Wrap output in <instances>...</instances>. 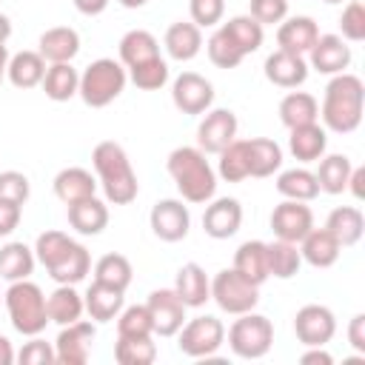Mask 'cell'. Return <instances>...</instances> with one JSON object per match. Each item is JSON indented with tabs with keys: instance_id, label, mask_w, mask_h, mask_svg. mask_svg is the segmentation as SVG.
<instances>
[{
	"instance_id": "1",
	"label": "cell",
	"mask_w": 365,
	"mask_h": 365,
	"mask_svg": "<svg viewBox=\"0 0 365 365\" xmlns=\"http://www.w3.org/2000/svg\"><path fill=\"white\" fill-rule=\"evenodd\" d=\"M362 108H365V86L356 74L342 71L334 74L325 86L319 117L322 128L334 134H351L362 123Z\"/></svg>"
},
{
	"instance_id": "2",
	"label": "cell",
	"mask_w": 365,
	"mask_h": 365,
	"mask_svg": "<svg viewBox=\"0 0 365 365\" xmlns=\"http://www.w3.org/2000/svg\"><path fill=\"white\" fill-rule=\"evenodd\" d=\"M91 165H94V174H97V185L106 194V202L128 205V202L137 200L140 182H137L131 160H128V154L120 143H114V140L97 143L94 151H91Z\"/></svg>"
},
{
	"instance_id": "3",
	"label": "cell",
	"mask_w": 365,
	"mask_h": 365,
	"mask_svg": "<svg viewBox=\"0 0 365 365\" xmlns=\"http://www.w3.org/2000/svg\"><path fill=\"white\" fill-rule=\"evenodd\" d=\"M165 168L185 202L205 205L217 194V171L208 163V154L200 151L197 145L174 148L165 160Z\"/></svg>"
},
{
	"instance_id": "4",
	"label": "cell",
	"mask_w": 365,
	"mask_h": 365,
	"mask_svg": "<svg viewBox=\"0 0 365 365\" xmlns=\"http://www.w3.org/2000/svg\"><path fill=\"white\" fill-rule=\"evenodd\" d=\"M3 305L9 311L11 328L23 336H37L48 325V311H46V294L37 282L31 279H17L9 282L3 294Z\"/></svg>"
},
{
	"instance_id": "5",
	"label": "cell",
	"mask_w": 365,
	"mask_h": 365,
	"mask_svg": "<svg viewBox=\"0 0 365 365\" xmlns=\"http://www.w3.org/2000/svg\"><path fill=\"white\" fill-rule=\"evenodd\" d=\"M125 83H128L125 66L114 57H100L83 68L77 94L88 108H106L125 91Z\"/></svg>"
},
{
	"instance_id": "6",
	"label": "cell",
	"mask_w": 365,
	"mask_h": 365,
	"mask_svg": "<svg viewBox=\"0 0 365 365\" xmlns=\"http://www.w3.org/2000/svg\"><path fill=\"white\" fill-rule=\"evenodd\" d=\"M225 339H228V348L234 356L262 359L274 345V325L268 317H262L257 311H245V314H237V319L225 331Z\"/></svg>"
},
{
	"instance_id": "7",
	"label": "cell",
	"mask_w": 365,
	"mask_h": 365,
	"mask_svg": "<svg viewBox=\"0 0 365 365\" xmlns=\"http://www.w3.org/2000/svg\"><path fill=\"white\" fill-rule=\"evenodd\" d=\"M225 342V325L222 319L211 314H200L194 319H185L182 328L177 331V348L180 354L191 359H208L214 356Z\"/></svg>"
},
{
	"instance_id": "8",
	"label": "cell",
	"mask_w": 365,
	"mask_h": 365,
	"mask_svg": "<svg viewBox=\"0 0 365 365\" xmlns=\"http://www.w3.org/2000/svg\"><path fill=\"white\" fill-rule=\"evenodd\" d=\"M211 299L217 302L220 311L237 317V314H245V311H254L257 308V302H259V285L248 282L234 268H222L211 279Z\"/></svg>"
},
{
	"instance_id": "9",
	"label": "cell",
	"mask_w": 365,
	"mask_h": 365,
	"mask_svg": "<svg viewBox=\"0 0 365 365\" xmlns=\"http://www.w3.org/2000/svg\"><path fill=\"white\" fill-rule=\"evenodd\" d=\"M97 325L94 319H77L68 325H60V334L54 339V356L60 365H86L94 348Z\"/></svg>"
},
{
	"instance_id": "10",
	"label": "cell",
	"mask_w": 365,
	"mask_h": 365,
	"mask_svg": "<svg viewBox=\"0 0 365 365\" xmlns=\"http://www.w3.org/2000/svg\"><path fill=\"white\" fill-rule=\"evenodd\" d=\"M148 222H151L154 237H160L163 242H180V240L188 237V228H191V211H188L185 200L165 197V200H157V202L151 205Z\"/></svg>"
},
{
	"instance_id": "11",
	"label": "cell",
	"mask_w": 365,
	"mask_h": 365,
	"mask_svg": "<svg viewBox=\"0 0 365 365\" xmlns=\"http://www.w3.org/2000/svg\"><path fill=\"white\" fill-rule=\"evenodd\" d=\"M294 334L297 339L311 348V345H328L336 334V317L328 305L308 302L294 314Z\"/></svg>"
},
{
	"instance_id": "12",
	"label": "cell",
	"mask_w": 365,
	"mask_h": 365,
	"mask_svg": "<svg viewBox=\"0 0 365 365\" xmlns=\"http://www.w3.org/2000/svg\"><path fill=\"white\" fill-rule=\"evenodd\" d=\"M171 103L182 114H205L214 106V86L197 71H182L171 83Z\"/></svg>"
},
{
	"instance_id": "13",
	"label": "cell",
	"mask_w": 365,
	"mask_h": 365,
	"mask_svg": "<svg viewBox=\"0 0 365 365\" xmlns=\"http://www.w3.org/2000/svg\"><path fill=\"white\" fill-rule=\"evenodd\" d=\"M145 308H148V317H151L154 336H177V331L185 322V311H188L174 288L151 291L148 299H145Z\"/></svg>"
},
{
	"instance_id": "14",
	"label": "cell",
	"mask_w": 365,
	"mask_h": 365,
	"mask_svg": "<svg viewBox=\"0 0 365 365\" xmlns=\"http://www.w3.org/2000/svg\"><path fill=\"white\" fill-rule=\"evenodd\" d=\"M240 123L231 108H208L197 125V148L205 154H220L231 140H237Z\"/></svg>"
},
{
	"instance_id": "15",
	"label": "cell",
	"mask_w": 365,
	"mask_h": 365,
	"mask_svg": "<svg viewBox=\"0 0 365 365\" xmlns=\"http://www.w3.org/2000/svg\"><path fill=\"white\" fill-rule=\"evenodd\" d=\"M268 222H271V231L277 240L299 242L314 228V211L299 200H282L279 205H274Z\"/></svg>"
},
{
	"instance_id": "16",
	"label": "cell",
	"mask_w": 365,
	"mask_h": 365,
	"mask_svg": "<svg viewBox=\"0 0 365 365\" xmlns=\"http://www.w3.org/2000/svg\"><path fill=\"white\" fill-rule=\"evenodd\" d=\"M305 57H308V68H314L319 74H328V77L342 74L354 60L351 46L339 34H319Z\"/></svg>"
},
{
	"instance_id": "17",
	"label": "cell",
	"mask_w": 365,
	"mask_h": 365,
	"mask_svg": "<svg viewBox=\"0 0 365 365\" xmlns=\"http://www.w3.org/2000/svg\"><path fill=\"white\" fill-rule=\"evenodd\" d=\"M242 225V205L237 197H211L202 211V231L211 240H228Z\"/></svg>"
},
{
	"instance_id": "18",
	"label": "cell",
	"mask_w": 365,
	"mask_h": 365,
	"mask_svg": "<svg viewBox=\"0 0 365 365\" xmlns=\"http://www.w3.org/2000/svg\"><path fill=\"white\" fill-rule=\"evenodd\" d=\"M262 71H265V80L279 86V88H299L308 80L311 68H308V60L302 54H291V51L277 48L265 57Z\"/></svg>"
},
{
	"instance_id": "19",
	"label": "cell",
	"mask_w": 365,
	"mask_h": 365,
	"mask_svg": "<svg viewBox=\"0 0 365 365\" xmlns=\"http://www.w3.org/2000/svg\"><path fill=\"white\" fill-rule=\"evenodd\" d=\"M317 37H319V26L308 14L285 17L277 26V46L282 51H291V54H302L305 57L311 51V46L317 43Z\"/></svg>"
},
{
	"instance_id": "20",
	"label": "cell",
	"mask_w": 365,
	"mask_h": 365,
	"mask_svg": "<svg viewBox=\"0 0 365 365\" xmlns=\"http://www.w3.org/2000/svg\"><path fill=\"white\" fill-rule=\"evenodd\" d=\"M83 305H86V314L94 322H111V319H117V314L125 305V291L123 288H114L108 282L94 279L86 288V294H83Z\"/></svg>"
},
{
	"instance_id": "21",
	"label": "cell",
	"mask_w": 365,
	"mask_h": 365,
	"mask_svg": "<svg viewBox=\"0 0 365 365\" xmlns=\"http://www.w3.org/2000/svg\"><path fill=\"white\" fill-rule=\"evenodd\" d=\"M163 46H165L171 60L188 63V60H194L202 51V29L194 26L191 20H177V23H171L165 29Z\"/></svg>"
},
{
	"instance_id": "22",
	"label": "cell",
	"mask_w": 365,
	"mask_h": 365,
	"mask_svg": "<svg viewBox=\"0 0 365 365\" xmlns=\"http://www.w3.org/2000/svg\"><path fill=\"white\" fill-rule=\"evenodd\" d=\"M37 51L46 63H71L80 51V34L71 26H51L40 34Z\"/></svg>"
},
{
	"instance_id": "23",
	"label": "cell",
	"mask_w": 365,
	"mask_h": 365,
	"mask_svg": "<svg viewBox=\"0 0 365 365\" xmlns=\"http://www.w3.org/2000/svg\"><path fill=\"white\" fill-rule=\"evenodd\" d=\"M174 291L185 308H202L211 299V279L200 262H185L174 277Z\"/></svg>"
},
{
	"instance_id": "24",
	"label": "cell",
	"mask_w": 365,
	"mask_h": 365,
	"mask_svg": "<svg viewBox=\"0 0 365 365\" xmlns=\"http://www.w3.org/2000/svg\"><path fill=\"white\" fill-rule=\"evenodd\" d=\"M66 217H68V225L83 234V237H97L103 234V228L108 225V205L97 197H86L80 202H71L66 205Z\"/></svg>"
},
{
	"instance_id": "25",
	"label": "cell",
	"mask_w": 365,
	"mask_h": 365,
	"mask_svg": "<svg viewBox=\"0 0 365 365\" xmlns=\"http://www.w3.org/2000/svg\"><path fill=\"white\" fill-rule=\"evenodd\" d=\"M297 245H299L302 262H308L314 268H331L339 259V251H342V245L336 242V237L325 225L322 228H311Z\"/></svg>"
},
{
	"instance_id": "26",
	"label": "cell",
	"mask_w": 365,
	"mask_h": 365,
	"mask_svg": "<svg viewBox=\"0 0 365 365\" xmlns=\"http://www.w3.org/2000/svg\"><path fill=\"white\" fill-rule=\"evenodd\" d=\"M51 185H54L57 200L66 202V205H71V202H80L86 197H94L97 177L88 168H83V165H68V168L57 171V177H54Z\"/></svg>"
},
{
	"instance_id": "27",
	"label": "cell",
	"mask_w": 365,
	"mask_h": 365,
	"mask_svg": "<svg viewBox=\"0 0 365 365\" xmlns=\"http://www.w3.org/2000/svg\"><path fill=\"white\" fill-rule=\"evenodd\" d=\"M288 151L294 154L297 163H317L325 148H328V131L319 123H308V125H297L288 128Z\"/></svg>"
},
{
	"instance_id": "28",
	"label": "cell",
	"mask_w": 365,
	"mask_h": 365,
	"mask_svg": "<svg viewBox=\"0 0 365 365\" xmlns=\"http://www.w3.org/2000/svg\"><path fill=\"white\" fill-rule=\"evenodd\" d=\"M237 274H242L248 282L262 285L265 279H271L268 274V248L262 240H245L237 251H234V265Z\"/></svg>"
},
{
	"instance_id": "29",
	"label": "cell",
	"mask_w": 365,
	"mask_h": 365,
	"mask_svg": "<svg viewBox=\"0 0 365 365\" xmlns=\"http://www.w3.org/2000/svg\"><path fill=\"white\" fill-rule=\"evenodd\" d=\"M43 74H46V60L40 57V51L23 48V51L9 57L6 77H9V83L14 88H34V86H40Z\"/></svg>"
},
{
	"instance_id": "30",
	"label": "cell",
	"mask_w": 365,
	"mask_h": 365,
	"mask_svg": "<svg viewBox=\"0 0 365 365\" xmlns=\"http://www.w3.org/2000/svg\"><path fill=\"white\" fill-rule=\"evenodd\" d=\"M248 145V174L262 180V177H271L274 171L282 168V148L277 140L271 137H251L245 140Z\"/></svg>"
},
{
	"instance_id": "31",
	"label": "cell",
	"mask_w": 365,
	"mask_h": 365,
	"mask_svg": "<svg viewBox=\"0 0 365 365\" xmlns=\"http://www.w3.org/2000/svg\"><path fill=\"white\" fill-rule=\"evenodd\" d=\"M325 228L336 237V242H339L342 248H351V245H356V242L362 240V234H365V217H362V211H359L356 205H339V208H334V211L328 214Z\"/></svg>"
},
{
	"instance_id": "32",
	"label": "cell",
	"mask_w": 365,
	"mask_h": 365,
	"mask_svg": "<svg viewBox=\"0 0 365 365\" xmlns=\"http://www.w3.org/2000/svg\"><path fill=\"white\" fill-rule=\"evenodd\" d=\"M46 311H48V322L57 325H68L83 319L86 305H83V294L74 285H57L48 297H46Z\"/></svg>"
},
{
	"instance_id": "33",
	"label": "cell",
	"mask_w": 365,
	"mask_h": 365,
	"mask_svg": "<svg viewBox=\"0 0 365 365\" xmlns=\"http://www.w3.org/2000/svg\"><path fill=\"white\" fill-rule=\"evenodd\" d=\"M37 257L34 248H29L26 242H6L0 245V279L6 282H17V279H29L34 274Z\"/></svg>"
},
{
	"instance_id": "34",
	"label": "cell",
	"mask_w": 365,
	"mask_h": 365,
	"mask_svg": "<svg viewBox=\"0 0 365 365\" xmlns=\"http://www.w3.org/2000/svg\"><path fill=\"white\" fill-rule=\"evenodd\" d=\"M43 91L54 103H68L80 88V71L71 63H48L43 74Z\"/></svg>"
},
{
	"instance_id": "35",
	"label": "cell",
	"mask_w": 365,
	"mask_h": 365,
	"mask_svg": "<svg viewBox=\"0 0 365 365\" xmlns=\"http://www.w3.org/2000/svg\"><path fill=\"white\" fill-rule=\"evenodd\" d=\"M319 120V100L308 91H288L279 100V123L285 128H297V125H308Z\"/></svg>"
},
{
	"instance_id": "36",
	"label": "cell",
	"mask_w": 365,
	"mask_h": 365,
	"mask_svg": "<svg viewBox=\"0 0 365 365\" xmlns=\"http://www.w3.org/2000/svg\"><path fill=\"white\" fill-rule=\"evenodd\" d=\"M91 274V254L83 242L74 240V245L66 251V257L48 268V277L57 282V285H77L83 282L86 277Z\"/></svg>"
},
{
	"instance_id": "37",
	"label": "cell",
	"mask_w": 365,
	"mask_h": 365,
	"mask_svg": "<svg viewBox=\"0 0 365 365\" xmlns=\"http://www.w3.org/2000/svg\"><path fill=\"white\" fill-rule=\"evenodd\" d=\"M317 163L319 165H317L314 177L319 182V191H325V194H342L345 185H348L351 168H354L351 157L348 154H322Z\"/></svg>"
},
{
	"instance_id": "38",
	"label": "cell",
	"mask_w": 365,
	"mask_h": 365,
	"mask_svg": "<svg viewBox=\"0 0 365 365\" xmlns=\"http://www.w3.org/2000/svg\"><path fill=\"white\" fill-rule=\"evenodd\" d=\"M151 57H160V43L145 29H131L120 37V63L125 68H134Z\"/></svg>"
},
{
	"instance_id": "39",
	"label": "cell",
	"mask_w": 365,
	"mask_h": 365,
	"mask_svg": "<svg viewBox=\"0 0 365 365\" xmlns=\"http://www.w3.org/2000/svg\"><path fill=\"white\" fill-rule=\"evenodd\" d=\"M277 191L285 200H299V202H311L319 197V182L314 177V171L308 168H285L277 177Z\"/></svg>"
},
{
	"instance_id": "40",
	"label": "cell",
	"mask_w": 365,
	"mask_h": 365,
	"mask_svg": "<svg viewBox=\"0 0 365 365\" xmlns=\"http://www.w3.org/2000/svg\"><path fill=\"white\" fill-rule=\"evenodd\" d=\"M265 248H268V274L271 277L291 279L294 274H299L302 254H299V245L297 242L274 240V242H265Z\"/></svg>"
},
{
	"instance_id": "41",
	"label": "cell",
	"mask_w": 365,
	"mask_h": 365,
	"mask_svg": "<svg viewBox=\"0 0 365 365\" xmlns=\"http://www.w3.org/2000/svg\"><path fill=\"white\" fill-rule=\"evenodd\" d=\"M217 163V177H222L225 182H242L248 180V145L245 140H231L220 154Z\"/></svg>"
},
{
	"instance_id": "42",
	"label": "cell",
	"mask_w": 365,
	"mask_h": 365,
	"mask_svg": "<svg viewBox=\"0 0 365 365\" xmlns=\"http://www.w3.org/2000/svg\"><path fill=\"white\" fill-rule=\"evenodd\" d=\"M222 29L231 34V40L242 54H254L265 40V26H259L251 14H237L228 23H222Z\"/></svg>"
},
{
	"instance_id": "43",
	"label": "cell",
	"mask_w": 365,
	"mask_h": 365,
	"mask_svg": "<svg viewBox=\"0 0 365 365\" xmlns=\"http://www.w3.org/2000/svg\"><path fill=\"white\" fill-rule=\"evenodd\" d=\"M114 359L120 365H151L157 359L154 336H117Z\"/></svg>"
},
{
	"instance_id": "44",
	"label": "cell",
	"mask_w": 365,
	"mask_h": 365,
	"mask_svg": "<svg viewBox=\"0 0 365 365\" xmlns=\"http://www.w3.org/2000/svg\"><path fill=\"white\" fill-rule=\"evenodd\" d=\"M94 279L108 282V285L125 291V288L131 285V279H134V268H131L128 257L111 251V254H103V257L94 262Z\"/></svg>"
},
{
	"instance_id": "45",
	"label": "cell",
	"mask_w": 365,
	"mask_h": 365,
	"mask_svg": "<svg viewBox=\"0 0 365 365\" xmlns=\"http://www.w3.org/2000/svg\"><path fill=\"white\" fill-rule=\"evenodd\" d=\"M205 51H208V60L217 66V68H237L245 54L237 48V43L231 40V34L220 26L208 40H205Z\"/></svg>"
},
{
	"instance_id": "46",
	"label": "cell",
	"mask_w": 365,
	"mask_h": 365,
	"mask_svg": "<svg viewBox=\"0 0 365 365\" xmlns=\"http://www.w3.org/2000/svg\"><path fill=\"white\" fill-rule=\"evenodd\" d=\"M74 245V240L66 234V231H43L40 237H37V242H34V257H37V262L48 271L51 265H57L63 257H66V251Z\"/></svg>"
},
{
	"instance_id": "47",
	"label": "cell",
	"mask_w": 365,
	"mask_h": 365,
	"mask_svg": "<svg viewBox=\"0 0 365 365\" xmlns=\"http://www.w3.org/2000/svg\"><path fill=\"white\" fill-rule=\"evenodd\" d=\"M125 71H128V80L143 91H160L171 77L168 63L163 57H151V60H145L134 68H125Z\"/></svg>"
},
{
	"instance_id": "48",
	"label": "cell",
	"mask_w": 365,
	"mask_h": 365,
	"mask_svg": "<svg viewBox=\"0 0 365 365\" xmlns=\"http://www.w3.org/2000/svg\"><path fill=\"white\" fill-rule=\"evenodd\" d=\"M117 336H154L145 305H123L117 314Z\"/></svg>"
},
{
	"instance_id": "49",
	"label": "cell",
	"mask_w": 365,
	"mask_h": 365,
	"mask_svg": "<svg viewBox=\"0 0 365 365\" xmlns=\"http://www.w3.org/2000/svg\"><path fill=\"white\" fill-rule=\"evenodd\" d=\"M339 37L345 43H362L365 40V6L359 0H348L339 14Z\"/></svg>"
},
{
	"instance_id": "50",
	"label": "cell",
	"mask_w": 365,
	"mask_h": 365,
	"mask_svg": "<svg viewBox=\"0 0 365 365\" xmlns=\"http://www.w3.org/2000/svg\"><path fill=\"white\" fill-rule=\"evenodd\" d=\"M31 197V182L23 171H0V200H9V202H17V205H26Z\"/></svg>"
},
{
	"instance_id": "51",
	"label": "cell",
	"mask_w": 365,
	"mask_h": 365,
	"mask_svg": "<svg viewBox=\"0 0 365 365\" xmlns=\"http://www.w3.org/2000/svg\"><path fill=\"white\" fill-rule=\"evenodd\" d=\"M248 14L259 26H279L288 17V0H248Z\"/></svg>"
},
{
	"instance_id": "52",
	"label": "cell",
	"mask_w": 365,
	"mask_h": 365,
	"mask_svg": "<svg viewBox=\"0 0 365 365\" xmlns=\"http://www.w3.org/2000/svg\"><path fill=\"white\" fill-rule=\"evenodd\" d=\"M188 14H191V23L194 26L211 29V26L222 23L225 0H188Z\"/></svg>"
},
{
	"instance_id": "53",
	"label": "cell",
	"mask_w": 365,
	"mask_h": 365,
	"mask_svg": "<svg viewBox=\"0 0 365 365\" xmlns=\"http://www.w3.org/2000/svg\"><path fill=\"white\" fill-rule=\"evenodd\" d=\"M14 359H17L20 365H54V362H57L54 345L46 342V339H40V334L31 336V342H26V345L14 354Z\"/></svg>"
},
{
	"instance_id": "54",
	"label": "cell",
	"mask_w": 365,
	"mask_h": 365,
	"mask_svg": "<svg viewBox=\"0 0 365 365\" xmlns=\"http://www.w3.org/2000/svg\"><path fill=\"white\" fill-rule=\"evenodd\" d=\"M20 217H23V205L0 200V237H9L20 225Z\"/></svg>"
},
{
	"instance_id": "55",
	"label": "cell",
	"mask_w": 365,
	"mask_h": 365,
	"mask_svg": "<svg viewBox=\"0 0 365 365\" xmlns=\"http://www.w3.org/2000/svg\"><path fill=\"white\" fill-rule=\"evenodd\" d=\"M348 345L356 354H365V314H354L348 322Z\"/></svg>"
},
{
	"instance_id": "56",
	"label": "cell",
	"mask_w": 365,
	"mask_h": 365,
	"mask_svg": "<svg viewBox=\"0 0 365 365\" xmlns=\"http://www.w3.org/2000/svg\"><path fill=\"white\" fill-rule=\"evenodd\" d=\"M299 362L302 365H334V356L325 351V345H311V348H305Z\"/></svg>"
},
{
	"instance_id": "57",
	"label": "cell",
	"mask_w": 365,
	"mask_h": 365,
	"mask_svg": "<svg viewBox=\"0 0 365 365\" xmlns=\"http://www.w3.org/2000/svg\"><path fill=\"white\" fill-rule=\"evenodd\" d=\"M345 191H351L354 200H365V168L362 165H354L351 168V177H348Z\"/></svg>"
},
{
	"instance_id": "58",
	"label": "cell",
	"mask_w": 365,
	"mask_h": 365,
	"mask_svg": "<svg viewBox=\"0 0 365 365\" xmlns=\"http://www.w3.org/2000/svg\"><path fill=\"white\" fill-rule=\"evenodd\" d=\"M71 3H74V9H77L80 14H86V17H97V14H103V11L108 9L111 0H71Z\"/></svg>"
},
{
	"instance_id": "59",
	"label": "cell",
	"mask_w": 365,
	"mask_h": 365,
	"mask_svg": "<svg viewBox=\"0 0 365 365\" xmlns=\"http://www.w3.org/2000/svg\"><path fill=\"white\" fill-rule=\"evenodd\" d=\"M14 362V348H11V342L0 334V365H11Z\"/></svg>"
},
{
	"instance_id": "60",
	"label": "cell",
	"mask_w": 365,
	"mask_h": 365,
	"mask_svg": "<svg viewBox=\"0 0 365 365\" xmlns=\"http://www.w3.org/2000/svg\"><path fill=\"white\" fill-rule=\"evenodd\" d=\"M9 37H11V20L0 11V46H6V43H9Z\"/></svg>"
},
{
	"instance_id": "61",
	"label": "cell",
	"mask_w": 365,
	"mask_h": 365,
	"mask_svg": "<svg viewBox=\"0 0 365 365\" xmlns=\"http://www.w3.org/2000/svg\"><path fill=\"white\" fill-rule=\"evenodd\" d=\"M6 66H9V48L0 46V83H3V77H6Z\"/></svg>"
},
{
	"instance_id": "62",
	"label": "cell",
	"mask_w": 365,
	"mask_h": 365,
	"mask_svg": "<svg viewBox=\"0 0 365 365\" xmlns=\"http://www.w3.org/2000/svg\"><path fill=\"white\" fill-rule=\"evenodd\" d=\"M117 3H120L123 9H143L148 0H117Z\"/></svg>"
},
{
	"instance_id": "63",
	"label": "cell",
	"mask_w": 365,
	"mask_h": 365,
	"mask_svg": "<svg viewBox=\"0 0 365 365\" xmlns=\"http://www.w3.org/2000/svg\"><path fill=\"white\" fill-rule=\"evenodd\" d=\"M325 3H348V0H325Z\"/></svg>"
},
{
	"instance_id": "64",
	"label": "cell",
	"mask_w": 365,
	"mask_h": 365,
	"mask_svg": "<svg viewBox=\"0 0 365 365\" xmlns=\"http://www.w3.org/2000/svg\"><path fill=\"white\" fill-rule=\"evenodd\" d=\"M0 302H3V294H0Z\"/></svg>"
}]
</instances>
